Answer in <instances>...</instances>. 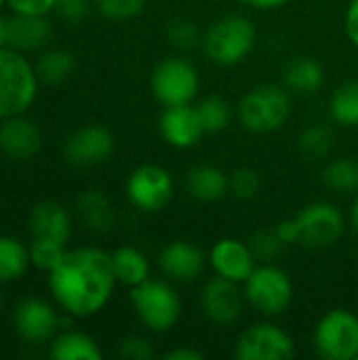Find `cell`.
Returning <instances> with one entry per match:
<instances>
[{"label":"cell","mask_w":358,"mask_h":360,"mask_svg":"<svg viewBox=\"0 0 358 360\" xmlns=\"http://www.w3.org/2000/svg\"><path fill=\"white\" fill-rule=\"evenodd\" d=\"M116 287L112 253L99 247L68 249L61 262L49 272L51 297L72 319H91L103 312Z\"/></svg>","instance_id":"1"},{"label":"cell","mask_w":358,"mask_h":360,"mask_svg":"<svg viewBox=\"0 0 358 360\" xmlns=\"http://www.w3.org/2000/svg\"><path fill=\"white\" fill-rule=\"evenodd\" d=\"M257 44L255 23L243 13L217 17L203 32L200 49L205 57L219 68H234L253 53Z\"/></svg>","instance_id":"2"},{"label":"cell","mask_w":358,"mask_h":360,"mask_svg":"<svg viewBox=\"0 0 358 360\" xmlns=\"http://www.w3.org/2000/svg\"><path fill=\"white\" fill-rule=\"evenodd\" d=\"M129 304L139 325L154 335H167L177 327L184 314V302L171 281L148 278L129 289Z\"/></svg>","instance_id":"3"},{"label":"cell","mask_w":358,"mask_h":360,"mask_svg":"<svg viewBox=\"0 0 358 360\" xmlns=\"http://www.w3.org/2000/svg\"><path fill=\"white\" fill-rule=\"evenodd\" d=\"M291 112V91L276 82H264L249 89L236 108L238 122L253 135H270L281 131L289 122Z\"/></svg>","instance_id":"4"},{"label":"cell","mask_w":358,"mask_h":360,"mask_svg":"<svg viewBox=\"0 0 358 360\" xmlns=\"http://www.w3.org/2000/svg\"><path fill=\"white\" fill-rule=\"evenodd\" d=\"M40 78L25 53L0 49V120L25 114L36 101Z\"/></svg>","instance_id":"5"},{"label":"cell","mask_w":358,"mask_h":360,"mask_svg":"<svg viewBox=\"0 0 358 360\" xmlns=\"http://www.w3.org/2000/svg\"><path fill=\"white\" fill-rule=\"evenodd\" d=\"M245 300L251 310L264 319L283 316L293 304V281L279 264H257L243 283Z\"/></svg>","instance_id":"6"},{"label":"cell","mask_w":358,"mask_h":360,"mask_svg":"<svg viewBox=\"0 0 358 360\" xmlns=\"http://www.w3.org/2000/svg\"><path fill=\"white\" fill-rule=\"evenodd\" d=\"M312 350L323 360L358 359V314L348 308L327 310L314 325Z\"/></svg>","instance_id":"7"},{"label":"cell","mask_w":358,"mask_h":360,"mask_svg":"<svg viewBox=\"0 0 358 360\" xmlns=\"http://www.w3.org/2000/svg\"><path fill=\"white\" fill-rule=\"evenodd\" d=\"M150 91L162 108L194 103L200 91V72L186 57H165L150 74Z\"/></svg>","instance_id":"8"},{"label":"cell","mask_w":358,"mask_h":360,"mask_svg":"<svg viewBox=\"0 0 358 360\" xmlns=\"http://www.w3.org/2000/svg\"><path fill=\"white\" fill-rule=\"evenodd\" d=\"M295 354L293 335L272 319L247 325L234 342V356L238 360H289Z\"/></svg>","instance_id":"9"},{"label":"cell","mask_w":358,"mask_h":360,"mask_svg":"<svg viewBox=\"0 0 358 360\" xmlns=\"http://www.w3.org/2000/svg\"><path fill=\"white\" fill-rule=\"evenodd\" d=\"M124 196L133 209L139 213H160L175 196L173 175L160 165H139L124 181Z\"/></svg>","instance_id":"10"},{"label":"cell","mask_w":358,"mask_h":360,"mask_svg":"<svg viewBox=\"0 0 358 360\" xmlns=\"http://www.w3.org/2000/svg\"><path fill=\"white\" fill-rule=\"evenodd\" d=\"M302 240L300 245L306 249H329L346 232L348 217L344 211L331 200H314L302 207L295 215Z\"/></svg>","instance_id":"11"},{"label":"cell","mask_w":358,"mask_h":360,"mask_svg":"<svg viewBox=\"0 0 358 360\" xmlns=\"http://www.w3.org/2000/svg\"><path fill=\"white\" fill-rule=\"evenodd\" d=\"M198 308L203 316L215 327L226 329V327L236 325L243 319L245 308H247L243 285L213 274L200 287Z\"/></svg>","instance_id":"12"},{"label":"cell","mask_w":358,"mask_h":360,"mask_svg":"<svg viewBox=\"0 0 358 360\" xmlns=\"http://www.w3.org/2000/svg\"><path fill=\"white\" fill-rule=\"evenodd\" d=\"M116 150L114 133L103 124H84L68 135L63 156L74 167H97L112 158Z\"/></svg>","instance_id":"13"},{"label":"cell","mask_w":358,"mask_h":360,"mask_svg":"<svg viewBox=\"0 0 358 360\" xmlns=\"http://www.w3.org/2000/svg\"><path fill=\"white\" fill-rule=\"evenodd\" d=\"M13 329L17 338L25 344L38 346V344L51 342L59 329L57 306L40 297L21 300L13 310Z\"/></svg>","instance_id":"14"},{"label":"cell","mask_w":358,"mask_h":360,"mask_svg":"<svg viewBox=\"0 0 358 360\" xmlns=\"http://www.w3.org/2000/svg\"><path fill=\"white\" fill-rule=\"evenodd\" d=\"M160 274L171 283H196L209 268V255L190 240L167 243L156 257Z\"/></svg>","instance_id":"15"},{"label":"cell","mask_w":358,"mask_h":360,"mask_svg":"<svg viewBox=\"0 0 358 360\" xmlns=\"http://www.w3.org/2000/svg\"><path fill=\"white\" fill-rule=\"evenodd\" d=\"M158 133L162 141L175 150H192L207 135L194 103L165 108L158 118Z\"/></svg>","instance_id":"16"},{"label":"cell","mask_w":358,"mask_h":360,"mask_svg":"<svg viewBox=\"0 0 358 360\" xmlns=\"http://www.w3.org/2000/svg\"><path fill=\"white\" fill-rule=\"evenodd\" d=\"M207 255L213 274L241 285L249 278V274L260 264L249 247V240H241L234 236H224L215 240Z\"/></svg>","instance_id":"17"},{"label":"cell","mask_w":358,"mask_h":360,"mask_svg":"<svg viewBox=\"0 0 358 360\" xmlns=\"http://www.w3.org/2000/svg\"><path fill=\"white\" fill-rule=\"evenodd\" d=\"M42 148L38 124L23 114L0 120V154L11 160H30Z\"/></svg>","instance_id":"18"},{"label":"cell","mask_w":358,"mask_h":360,"mask_svg":"<svg viewBox=\"0 0 358 360\" xmlns=\"http://www.w3.org/2000/svg\"><path fill=\"white\" fill-rule=\"evenodd\" d=\"M27 226L32 236L40 238H53L59 243L70 240L72 236V213L57 200H40L30 209Z\"/></svg>","instance_id":"19"},{"label":"cell","mask_w":358,"mask_h":360,"mask_svg":"<svg viewBox=\"0 0 358 360\" xmlns=\"http://www.w3.org/2000/svg\"><path fill=\"white\" fill-rule=\"evenodd\" d=\"M184 188L190 198L203 205H213L230 196L228 173L209 162H200L188 169L184 177Z\"/></svg>","instance_id":"20"},{"label":"cell","mask_w":358,"mask_h":360,"mask_svg":"<svg viewBox=\"0 0 358 360\" xmlns=\"http://www.w3.org/2000/svg\"><path fill=\"white\" fill-rule=\"evenodd\" d=\"M76 217L93 234H108L114 230L118 213L114 200L99 188H89L76 198Z\"/></svg>","instance_id":"21"},{"label":"cell","mask_w":358,"mask_h":360,"mask_svg":"<svg viewBox=\"0 0 358 360\" xmlns=\"http://www.w3.org/2000/svg\"><path fill=\"white\" fill-rule=\"evenodd\" d=\"M53 36V23L49 15H19L8 17V46L21 53L42 51Z\"/></svg>","instance_id":"22"},{"label":"cell","mask_w":358,"mask_h":360,"mask_svg":"<svg viewBox=\"0 0 358 360\" xmlns=\"http://www.w3.org/2000/svg\"><path fill=\"white\" fill-rule=\"evenodd\" d=\"M325 68L317 57L295 55L283 68V84L298 95H317L325 86Z\"/></svg>","instance_id":"23"},{"label":"cell","mask_w":358,"mask_h":360,"mask_svg":"<svg viewBox=\"0 0 358 360\" xmlns=\"http://www.w3.org/2000/svg\"><path fill=\"white\" fill-rule=\"evenodd\" d=\"M112 268H114V276L118 285L127 289H133L146 283L148 278H152L150 257L133 245H124L112 251Z\"/></svg>","instance_id":"24"},{"label":"cell","mask_w":358,"mask_h":360,"mask_svg":"<svg viewBox=\"0 0 358 360\" xmlns=\"http://www.w3.org/2000/svg\"><path fill=\"white\" fill-rule=\"evenodd\" d=\"M49 356L53 360H101L103 352L97 340L91 338L89 333L68 329L51 340Z\"/></svg>","instance_id":"25"},{"label":"cell","mask_w":358,"mask_h":360,"mask_svg":"<svg viewBox=\"0 0 358 360\" xmlns=\"http://www.w3.org/2000/svg\"><path fill=\"white\" fill-rule=\"evenodd\" d=\"M321 181L333 194H357L358 192V158L338 156L327 158L321 169Z\"/></svg>","instance_id":"26"},{"label":"cell","mask_w":358,"mask_h":360,"mask_svg":"<svg viewBox=\"0 0 358 360\" xmlns=\"http://www.w3.org/2000/svg\"><path fill=\"white\" fill-rule=\"evenodd\" d=\"M34 65L40 82L57 86L70 80L76 72V57L68 49H46L38 55Z\"/></svg>","instance_id":"27"},{"label":"cell","mask_w":358,"mask_h":360,"mask_svg":"<svg viewBox=\"0 0 358 360\" xmlns=\"http://www.w3.org/2000/svg\"><path fill=\"white\" fill-rule=\"evenodd\" d=\"M329 118L340 129L358 127V80H346L329 97Z\"/></svg>","instance_id":"28"},{"label":"cell","mask_w":358,"mask_h":360,"mask_svg":"<svg viewBox=\"0 0 358 360\" xmlns=\"http://www.w3.org/2000/svg\"><path fill=\"white\" fill-rule=\"evenodd\" d=\"M30 266L27 245L15 236H0V285L19 281Z\"/></svg>","instance_id":"29"},{"label":"cell","mask_w":358,"mask_h":360,"mask_svg":"<svg viewBox=\"0 0 358 360\" xmlns=\"http://www.w3.org/2000/svg\"><path fill=\"white\" fill-rule=\"evenodd\" d=\"M333 150V133L323 122H312L304 127L298 135V152L302 158L310 162H323L331 156Z\"/></svg>","instance_id":"30"},{"label":"cell","mask_w":358,"mask_h":360,"mask_svg":"<svg viewBox=\"0 0 358 360\" xmlns=\"http://www.w3.org/2000/svg\"><path fill=\"white\" fill-rule=\"evenodd\" d=\"M194 105L198 110V116H200V122H203L207 135H217V133L226 131L234 118L232 105L217 95H209Z\"/></svg>","instance_id":"31"},{"label":"cell","mask_w":358,"mask_h":360,"mask_svg":"<svg viewBox=\"0 0 358 360\" xmlns=\"http://www.w3.org/2000/svg\"><path fill=\"white\" fill-rule=\"evenodd\" d=\"M27 251H30L32 268L49 274L61 262V257L65 255L68 245L65 243H59V240H53V238L32 236V240L27 243Z\"/></svg>","instance_id":"32"},{"label":"cell","mask_w":358,"mask_h":360,"mask_svg":"<svg viewBox=\"0 0 358 360\" xmlns=\"http://www.w3.org/2000/svg\"><path fill=\"white\" fill-rule=\"evenodd\" d=\"M165 36H167L169 44L175 46L177 51H192V49L200 46V40H203V32H200L198 23L190 17L171 19L165 27Z\"/></svg>","instance_id":"33"},{"label":"cell","mask_w":358,"mask_h":360,"mask_svg":"<svg viewBox=\"0 0 358 360\" xmlns=\"http://www.w3.org/2000/svg\"><path fill=\"white\" fill-rule=\"evenodd\" d=\"M228 184L230 196L241 202H249L262 192V177L251 167H238L232 173H228Z\"/></svg>","instance_id":"34"},{"label":"cell","mask_w":358,"mask_h":360,"mask_svg":"<svg viewBox=\"0 0 358 360\" xmlns=\"http://www.w3.org/2000/svg\"><path fill=\"white\" fill-rule=\"evenodd\" d=\"M148 0H93L95 11L108 21H131L139 17Z\"/></svg>","instance_id":"35"},{"label":"cell","mask_w":358,"mask_h":360,"mask_svg":"<svg viewBox=\"0 0 358 360\" xmlns=\"http://www.w3.org/2000/svg\"><path fill=\"white\" fill-rule=\"evenodd\" d=\"M249 247L260 264H276L285 251L283 240L279 238L276 230H260L249 238Z\"/></svg>","instance_id":"36"},{"label":"cell","mask_w":358,"mask_h":360,"mask_svg":"<svg viewBox=\"0 0 358 360\" xmlns=\"http://www.w3.org/2000/svg\"><path fill=\"white\" fill-rule=\"evenodd\" d=\"M118 356L124 360H152L156 348L143 335H127L118 342Z\"/></svg>","instance_id":"37"},{"label":"cell","mask_w":358,"mask_h":360,"mask_svg":"<svg viewBox=\"0 0 358 360\" xmlns=\"http://www.w3.org/2000/svg\"><path fill=\"white\" fill-rule=\"evenodd\" d=\"M93 6V0H57L55 15L65 23H80L89 17Z\"/></svg>","instance_id":"38"},{"label":"cell","mask_w":358,"mask_h":360,"mask_svg":"<svg viewBox=\"0 0 358 360\" xmlns=\"http://www.w3.org/2000/svg\"><path fill=\"white\" fill-rule=\"evenodd\" d=\"M57 0H6L11 13L19 15H51Z\"/></svg>","instance_id":"39"},{"label":"cell","mask_w":358,"mask_h":360,"mask_svg":"<svg viewBox=\"0 0 358 360\" xmlns=\"http://www.w3.org/2000/svg\"><path fill=\"white\" fill-rule=\"evenodd\" d=\"M276 234L279 238L283 240L285 247H293V245H300L302 240V234H300V226H298V219L291 217V219H283L276 224Z\"/></svg>","instance_id":"40"},{"label":"cell","mask_w":358,"mask_h":360,"mask_svg":"<svg viewBox=\"0 0 358 360\" xmlns=\"http://www.w3.org/2000/svg\"><path fill=\"white\" fill-rule=\"evenodd\" d=\"M344 30L352 46L358 49V0H350L344 15Z\"/></svg>","instance_id":"41"},{"label":"cell","mask_w":358,"mask_h":360,"mask_svg":"<svg viewBox=\"0 0 358 360\" xmlns=\"http://www.w3.org/2000/svg\"><path fill=\"white\" fill-rule=\"evenodd\" d=\"M165 360H205V352L194 346H175L162 354Z\"/></svg>","instance_id":"42"},{"label":"cell","mask_w":358,"mask_h":360,"mask_svg":"<svg viewBox=\"0 0 358 360\" xmlns=\"http://www.w3.org/2000/svg\"><path fill=\"white\" fill-rule=\"evenodd\" d=\"M236 2L253 11H276L283 8L289 0H236Z\"/></svg>","instance_id":"43"},{"label":"cell","mask_w":358,"mask_h":360,"mask_svg":"<svg viewBox=\"0 0 358 360\" xmlns=\"http://www.w3.org/2000/svg\"><path fill=\"white\" fill-rule=\"evenodd\" d=\"M348 226H350V230L358 236V192L354 194V200H352L350 211H348Z\"/></svg>","instance_id":"44"},{"label":"cell","mask_w":358,"mask_h":360,"mask_svg":"<svg viewBox=\"0 0 358 360\" xmlns=\"http://www.w3.org/2000/svg\"><path fill=\"white\" fill-rule=\"evenodd\" d=\"M8 46V17L0 13V49Z\"/></svg>","instance_id":"45"},{"label":"cell","mask_w":358,"mask_h":360,"mask_svg":"<svg viewBox=\"0 0 358 360\" xmlns=\"http://www.w3.org/2000/svg\"><path fill=\"white\" fill-rule=\"evenodd\" d=\"M2 6H6V0H0V8H2Z\"/></svg>","instance_id":"46"},{"label":"cell","mask_w":358,"mask_h":360,"mask_svg":"<svg viewBox=\"0 0 358 360\" xmlns=\"http://www.w3.org/2000/svg\"><path fill=\"white\" fill-rule=\"evenodd\" d=\"M0 310H2V297H0Z\"/></svg>","instance_id":"47"}]
</instances>
